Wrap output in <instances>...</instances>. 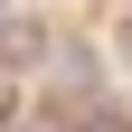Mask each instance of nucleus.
I'll use <instances>...</instances> for the list:
<instances>
[{"label": "nucleus", "mask_w": 132, "mask_h": 132, "mask_svg": "<svg viewBox=\"0 0 132 132\" xmlns=\"http://www.w3.org/2000/svg\"><path fill=\"white\" fill-rule=\"evenodd\" d=\"M28 57H47V28L38 19H0V66H28Z\"/></svg>", "instance_id": "f257e3e1"}]
</instances>
